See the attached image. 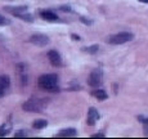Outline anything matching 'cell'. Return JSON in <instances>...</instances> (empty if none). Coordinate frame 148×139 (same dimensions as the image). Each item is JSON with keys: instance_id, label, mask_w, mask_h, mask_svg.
<instances>
[{"instance_id": "cell-1", "label": "cell", "mask_w": 148, "mask_h": 139, "mask_svg": "<svg viewBox=\"0 0 148 139\" xmlns=\"http://www.w3.org/2000/svg\"><path fill=\"white\" fill-rule=\"evenodd\" d=\"M38 85L39 88L45 92H59L58 88V76L56 73H45L41 75L38 80Z\"/></svg>"}, {"instance_id": "cell-2", "label": "cell", "mask_w": 148, "mask_h": 139, "mask_svg": "<svg viewBox=\"0 0 148 139\" xmlns=\"http://www.w3.org/2000/svg\"><path fill=\"white\" fill-rule=\"evenodd\" d=\"M47 104H48L47 99L34 98V99H28V101L25 102V103L22 104V108H23V111H26V112L40 113L47 108Z\"/></svg>"}, {"instance_id": "cell-3", "label": "cell", "mask_w": 148, "mask_h": 139, "mask_svg": "<svg viewBox=\"0 0 148 139\" xmlns=\"http://www.w3.org/2000/svg\"><path fill=\"white\" fill-rule=\"evenodd\" d=\"M134 39V35L129 31H121V32L113 34V35L108 36L107 41L111 45H120V44H125V42H129Z\"/></svg>"}, {"instance_id": "cell-4", "label": "cell", "mask_w": 148, "mask_h": 139, "mask_svg": "<svg viewBox=\"0 0 148 139\" xmlns=\"http://www.w3.org/2000/svg\"><path fill=\"white\" fill-rule=\"evenodd\" d=\"M103 83V72L101 68H95L90 72L89 77H88V84L92 88H97Z\"/></svg>"}, {"instance_id": "cell-5", "label": "cell", "mask_w": 148, "mask_h": 139, "mask_svg": "<svg viewBox=\"0 0 148 139\" xmlns=\"http://www.w3.org/2000/svg\"><path fill=\"white\" fill-rule=\"evenodd\" d=\"M30 42L38 45V47H45L49 44V38L44 34H34L30 38Z\"/></svg>"}, {"instance_id": "cell-6", "label": "cell", "mask_w": 148, "mask_h": 139, "mask_svg": "<svg viewBox=\"0 0 148 139\" xmlns=\"http://www.w3.org/2000/svg\"><path fill=\"white\" fill-rule=\"evenodd\" d=\"M48 59L54 67H62V58L57 50H49L48 52Z\"/></svg>"}, {"instance_id": "cell-7", "label": "cell", "mask_w": 148, "mask_h": 139, "mask_svg": "<svg viewBox=\"0 0 148 139\" xmlns=\"http://www.w3.org/2000/svg\"><path fill=\"white\" fill-rule=\"evenodd\" d=\"M99 120V113L94 107H90L88 111V117H86V124L89 126H94L97 124V121Z\"/></svg>"}, {"instance_id": "cell-8", "label": "cell", "mask_w": 148, "mask_h": 139, "mask_svg": "<svg viewBox=\"0 0 148 139\" xmlns=\"http://www.w3.org/2000/svg\"><path fill=\"white\" fill-rule=\"evenodd\" d=\"M5 10L12 13L14 17H18L27 12V7H5Z\"/></svg>"}, {"instance_id": "cell-9", "label": "cell", "mask_w": 148, "mask_h": 139, "mask_svg": "<svg viewBox=\"0 0 148 139\" xmlns=\"http://www.w3.org/2000/svg\"><path fill=\"white\" fill-rule=\"evenodd\" d=\"M40 17L45 21H49V22H54V21H58V16L56 13H53L52 10H41L40 12Z\"/></svg>"}, {"instance_id": "cell-10", "label": "cell", "mask_w": 148, "mask_h": 139, "mask_svg": "<svg viewBox=\"0 0 148 139\" xmlns=\"http://www.w3.org/2000/svg\"><path fill=\"white\" fill-rule=\"evenodd\" d=\"M93 95H94L98 101H106L108 98V94L104 89H95L94 92H93Z\"/></svg>"}, {"instance_id": "cell-11", "label": "cell", "mask_w": 148, "mask_h": 139, "mask_svg": "<svg viewBox=\"0 0 148 139\" xmlns=\"http://www.w3.org/2000/svg\"><path fill=\"white\" fill-rule=\"evenodd\" d=\"M12 130V125L10 123H4L1 126H0V137H5L7 134H9V131Z\"/></svg>"}, {"instance_id": "cell-12", "label": "cell", "mask_w": 148, "mask_h": 139, "mask_svg": "<svg viewBox=\"0 0 148 139\" xmlns=\"http://www.w3.org/2000/svg\"><path fill=\"white\" fill-rule=\"evenodd\" d=\"M10 85V80L7 75H0V88L1 89H8Z\"/></svg>"}, {"instance_id": "cell-13", "label": "cell", "mask_w": 148, "mask_h": 139, "mask_svg": "<svg viewBox=\"0 0 148 139\" xmlns=\"http://www.w3.org/2000/svg\"><path fill=\"white\" fill-rule=\"evenodd\" d=\"M76 135V130L75 129H64L57 134V137H75Z\"/></svg>"}, {"instance_id": "cell-14", "label": "cell", "mask_w": 148, "mask_h": 139, "mask_svg": "<svg viewBox=\"0 0 148 139\" xmlns=\"http://www.w3.org/2000/svg\"><path fill=\"white\" fill-rule=\"evenodd\" d=\"M48 125V121L47 120H35L32 124V127L34 129H44L45 126Z\"/></svg>"}, {"instance_id": "cell-15", "label": "cell", "mask_w": 148, "mask_h": 139, "mask_svg": "<svg viewBox=\"0 0 148 139\" xmlns=\"http://www.w3.org/2000/svg\"><path fill=\"white\" fill-rule=\"evenodd\" d=\"M99 49V45H92V47H88V48H82V50L86 53H90V54H94V53L98 52Z\"/></svg>"}, {"instance_id": "cell-16", "label": "cell", "mask_w": 148, "mask_h": 139, "mask_svg": "<svg viewBox=\"0 0 148 139\" xmlns=\"http://www.w3.org/2000/svg\"><path fill=\"white\" fill-rule=\"evenodd\" d=\"M7 25H9V21L3 16H0V26H7Z\"/></svg>"}, {"instance_id": "cell-17", "label": "cell", "mask_w": 148, "mask_h": 139, "mask_svg": "<svg viewBox=\"0 0 148 139\" xmlns=\"http://www.w3.org/2000/svg\"><path fill=\"white\" fill-rule=\"evenodd\" d=\"M14 137H16V138H19V137H26V133H25L23 130H19L18 133H16V134H14Z\"/></svg>"}, {"instance_id": "cell-18", "label": "cell", "mask_w": 148, "mask_h": 139, "mask_svg": "<svg viewBox=\"0 0 148 139\" xmlns=\"http://www.w3.org/2000/svg\"><path fill=\"white\" fill-rule=\"evenodd\" d=\"M106 137V134L104 133H97V134H93L92 138H104Z\"/></svg>"}, {"instance_id": "cell-19", "label": "cell", "mask_w": 148, "mask_h": 139, "mask_svg": "<svg viewBox=\"0 0 148 139\" xmlns=\"http://www.w3.org/2000/svg\"><path fill=\"white\" fill-rule=\"evenodd\" d=\"M80 21L82 22V23H85V25H90V23H92L90 21H88V19H86V17H81Z\"/></svg>"}, {"instance_id": "cell-20", "label": "cell", "mask_w": 148, "mask_h": 139, "mask_svg": "<svg viewBox=\"0 0 148 139\" xmlns=\"http://www.w3.org/2000/svg\"><path fill=\"white\" fill-rule=\"evenodd\" d=\"M144 127H143V131H144V135L146 137H148V124H144L143 125Z\"/></svg>"}, {"instance_id": "cell-21", "label": "cell", "mask_w": 148, "mask_h": 139, "mask_svg": "<svg viewBox=\"0 0 148 139\" xmlns=\"http://www.w3.org/2000/svg\"><path fill=\"white\" fill-rule=\"evenodd\" d=\"M59 9H61V10H64V12H70V7H61V8H59Z\"/></svg>"}, {"instance_id": "cell-22", "label": "cell", "mask_w": 148, "mask_h": 139, "mask_svg": "<svg viewBox=\"0 0 148 139\" xmlns=\"http://www.w3.org/2000/svg\"><path fill=\"white\" fill-rule=\"evenodd\" d=\"M71 38H72L73 39V40H80V36H77V35H73V34H72V35H71Z\"/></svg>"}, {"instance_id": "cell-23", "label": "cell", "mask_w": 148, "mask_h": 139, "mask_svg": "<svg viewBox=\"0 0 148 139\" xmlns=\"http://www.w3.org/2000/svg\"><path fill=\"white\" fill-rule=\"evenodd\" d=\"M3 94H4V89H1V88H0V98L3 97Z\"/></svg>"}, {"instance_id": "cell-24", "label": "cell", "mask_w": 148, "mask_h": 139, "mask_svg": "<svg viewBox=\"0 0 148 139\" xmlns=\"http://www.w3.org/2000/svg\"><path fill=\"white\" fill-rule=\"evenodd\" d=\"M140 3H144V4H148V0H139Z\"/></svg>"}]
</instances>
